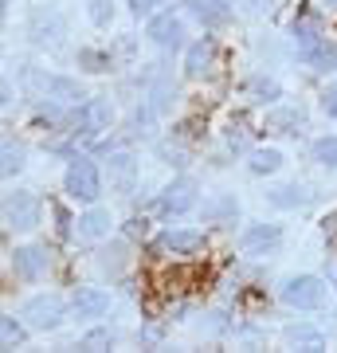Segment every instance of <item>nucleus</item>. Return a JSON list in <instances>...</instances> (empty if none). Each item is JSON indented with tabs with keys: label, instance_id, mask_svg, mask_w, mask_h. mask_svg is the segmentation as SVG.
Masks as SVG:
<instances>
[{
	"label": "nucleus",
	"instance_id": "nucleus-18",
	"mask_svg": "<svg viewBox=\"0 0 337 353\" xmlns=\"http://www.w3.org/2000/svg\"><path fill=\"white\" fill-rule=\"evenodd\" d=\"M283 338H287V345H294V350H314V353L325 350L322 330H314V326H287Z\"/></svg>",
	"mask_w": 337,
	"mask_h": 353
},
{
	"label": "nucleus",
	"instance_id": "nucleus-29",
	"mask_svg": "<svg viewBox=\"0 0 337 353\" xmlns=\"http://www.w3.org/2000/svg\"><path fill=\"white\" fill-rule=\"evenodd\" d=\"M99 267H102V271H114V275H118V271L125 267V243L102 248V252H99Z\"/></svg>",
	"mask_w": 337,
	"mask_h": 353
},
{
	"label": "nucleus",
	"instance_id": "nucleus-26",
	"mask_svg": "<svg viewBox=\"0 0 337 353\" xmlns=\"http://www.w3.org/2000/svg\"><path fill=\"white\" fill-rule=\"evenodd\" d=\"M310 153H314V161L318 165H325V169H337V138H318L310 145Z\"/></svg>",
	"mask_w": 337,
	"mask_h": 353
},
{
	"label": "nucleus",
	"instance_id": "nucleus-20",
	"mask_svg": "<svg viewBox=\"0 0 337 353\" xmlns=\"http://www.w3.org/2000/svg\"><path fill=\"white\" fill-rule=\"evenodd\" d=\"M267 201L275 204V208H302V204H310V189H302V185H283V189H271L267 192Z\"/></svg>",
	"mask_w": 337,
	"mask_h": 353
},
{
	"label": "nucleus",
	"instance_id": "nucleus-2",
	"mask_svg": "<svg viewBox=\"0 0 337 353\" xmlns=\"http://www.w3.org/2000/svg\"><path fill=\"white\" fill-rule=\"evenodd\" d=\"M278 299L290 306V310H318L325 306V283L318 275H294L283 283Z\"/></svg>",
	"mask_w": 337,
	"mask_h": 353
},
{
	"label": "nucleus",
	"instance_id": "nucleus-12",
	"mask_svg": "<svg viewBox=\"0 0 337 353\" xmlns=\"http://www.w3.org/2000/svg\"><path fill=\"white\" fill-rule=\"evenodd\" d=\"M32 83H36V87H43V94H48L51 102H79V99H87V94H83V87H79L75 79H63V75H36V71H32Z\"/></svg>",
	"mask_w": 337,
	"mask_h": 353
},
{
	"label": "nucleus",
	"instance_id": "nucleus-32",
	"mask_svg": "<svg viewBox=\"0 0 337 353\" xmlns=\"http://www.w3.org/2000/svg\"><path fill=\"white\" fill-rule=\"evenodd\" d=\"M153 94H157V99H153V106H157V110H169V99H173V87H169V79H157V87H153Z\"/></svg>",
	"mask_w": 337,
	"mask_h": 353
},
{
	"label": "nucleus",
	"instance_id": "nucleus-23",
	"mask_svg": "<svg viewBox=\"0 0 337 353\" xmlns=\"http://www.w3.org/2000/svg\"><path fill=\"white\" fill-rule=\"evenodd\" d=\"M267 126L275 130V134H298V130L306 126V114L302 110H275L267 118Z\"/></svg>",
	"mask_w": 337,
	"mask_h": 353
},
{
	"label": "nucleus",
	"instance_id": "nucleus-11",
	"mask_svg": "<svg viewBox=\"0 0 337 353\" xmlns=\"http://www.w3.org/2000/svg\"><path fill=\"white\" fill-rule=\"evenodd\" d=\"M12 267H16V279H24V283H39L43 271H48V252H43V248H16V252H12Z\"/></svg>",
	"mask_w": 337,
	"mask_h": 353
},
{
	"label": "nucleus",
	"instance_id": "nucleus-5",
	"mask_svg": "<svg viewBox=\"0 0 337 353\" xmlns=\"http://www.w3.org/2000/svg\"><path fill=\"white\" fill-rule=\"evenodd\" d=\"M4 224L16 232H32L39 224V201L32 192H4Z\"/></svg>",
	"mask_w": 337,
	"mask_h": 353
},
{
	"label": "nucleus",
	"instance_id": "nucleus-33",
	"mask_svg": "<svg viewBox=\"0 0 337 353\" xmlns=\"http://www.w3.org/2000/svg\"><path fill=\"white\" fill-rule=\"evenodd\" d=\"M125 4H130V12L138 16V20H141V16L150 20V16H153V8H157V0H125Z\"/></svg>",
	"mask_w": 337,
	"mask_h": 353
},
{
	"label": "nucleus",
	"instance_id": "nucleus-15",
	"mask_svg": "<svg viewBox=\"0 0 337 353\" xmlns=\"http://www.w3.org/2000/svg\"><path fill=\"white\" fill-rule=\"evenodd\" d=\"M188 12L196 16L204 28H224L232 20V8L224 0H188Z\"/></svg>",
	"mask_w": 337,
	"mask_h": 353
},
{
	"label": "nucleus",
	"instance_id": "nucleus-9",
	"mask_svg": "<svg viewBox=\"0 0 337 353\" xmlns=\"http://www.w3.org/2000/svg\"><path fill=\"white\" fill-rule=\"evenodd\" d=\"M200 216H204V224L232 228L239 220V201L232 196V192H212V196L204 201V208H200Z\"/></svg>",
	"mask_w": 337,
	"mask_h": 353
},
{
	"label": "nucleus",
	"instance_id": "nucleus-3",
	"mask_svg": "<svg viewBox=\"0 0 337 353\" xmlns=\"http://www.w3.org/2000/svg\"><path fill=\"white\" fill-rule=\"evenodd\" d=\"M28 36H32V43L36 48H59V39L67 36V20H63L59 8H43L39 4L36 12H32V20H28Z\"/></svg>",
	"mask_w": 337,
	"mask_h": 353
},
{
	"label": "nucleus",
	"instance_id": "nucleus-13",
	"mask_svg": "<svg viewBox=\"0 0 337 353\" xmlns=\"http://www.w3.org/2000/svg\"><path fill=\"white\" fill-rule=\"evenodd\" d=\"M71 306H75L79 318H102L106 310H110V294L99 287H79L75 299H71Z\"/></svg>",
	"mask_w": 337,
	"mask_h": 353
},
{
	"label": "nucleus",
	"instance_id": "nucleus-25",
	"mask_svg": "<svg viewBox=\"0 0 337 353\" xmlns=\"http://www.w3.org/2000/svg\"><path fill=\"white\" fill-rule=\"evenodd\" d=\"M247 90L255 94V102H275V99H283V87H278L275 79H263V75L251 79Z\"/></svg>",
	"mask_w": 337,
	"mask_h": 353
},
{
	"label": "nucleus",
	"instance_id": "nucleus-22",
	"mask_svg": "<svg viewBox=\"0 0 337 353\" xmlns=\"http://www.w3.org/2000/svg\"><path fill=\"white\" fill-rule=\"evenodd\" d=\"M247 169H251L255 176L278 173V169H283V153H278V150H251V161H247Z\"/></svg>",
	"mask_w": 337,
	"mask_h": 353
},
{
	"label": "nucleus",
	"instance_id": "nucleus-8",
	"mask_svg": "<svg viewBox=\"0 0 337 353\" xmlns=\"http://www.w3.org/2000/svg\"><path fill=\"white\" fill-rule=\"evenodd\" d=\"M283 243V228L278 224H251L239 236V252L243 255H271Z\"/></svg>",
	"mask_w": 337,
	"mask_h": 353
},
{
	"label": "nucleus",
	"instance_id": "nucleus-1",
	"mask_svg": "<svg viewBox=\"0 0 337 353\" xmlns=\"http://www.w3.org/2000/svg\"><path fill=\"white\" fill-rule=\"evenodd\" d=\"M63 189L71 201H83V204H94L102 196V176L94 169L90 157H75V161L67 165V176H63Z\"/></svg>",
	"mask_w": 337,
	"mask_h": 353
},
{
	"label": "nucleus",
	"instance_id": "nucleus-35",
	"mask_svg": "<svg viewBox=\"0 0 337 353\" xmlns=\"http://www.w3.org/2000/svg\"><path fill=\"white\" fill-rule=\"evenodd\" d=\"M227 145H232V150H247V138H243V134L232 126V134H227Z\"/></svg>",
	"mask_w": 337,
	"mask_h": 353
},
{
	"label": "nucleus",
	"instance_id": "nucleus-36",
	"mask_svg": "<svg viewBox=\"0 0 337 353\" xmlns=\"http://www.w3.org/2000/svg\"><path fill=\"white\" fill-rule=\"evenodd\" d=\"M329 4H337V0H329Z\"/></svg>",
	"mask_w": 337,
	"mask_h": 353
},
{
	"label": "nucleus",
	"instance_id": "nucleus-27",
	"mask_svg": "<svg viewBox=\"0 0 337 353\" xmlns=\"http://www.w3.org/2000/svg\"><path fill=\"white\" fill-rule=\"evenodd\" d=\"M20 341H24V326H20L12 314H4L0 318V345H4V350H16Z\"/></svg>",
	"mask_w": 337,
	"mask_h": 353
},
{
	"label": "nucleus",
	"instance_id": "nucleus-14",
	"mask_svg": "<svg viewBox=\"0 0 337 353\" xmlns=\"http://www.w3.org/2000/svg\"><path fill=\"white\" fill-rule=\"evenodd\" d=\"M298 59L306 67H314V71H334L337 67V48L329 43V39H314V43H306V48H298Z\"/></svg>",
	"mask_w": 337,
	"mask_h": 353
},
{
	"label": "nucleus",
	"instance_id": "nucleus-7",
	"mask_svg": "<svg viewBox=\"0 0 337 353\" xmlns=\"http://www.w3.org/2000/svg\"><path fill=\"white\" fill-rule=\"evenodd\" d=\"M110 122H114V110H110V102H106V99H87V102H79V118H75L79 134H87V138H99L102 130H110Z\"/></svg>",
	"mask_w": 337,
	"mask_h": 353
},
{
	"label": "nucleus",
	"instance_id": "nucleus-30",
	"mask_svg": "<svg viewBox=\"0 0 337 353\" xmlns=\"http://www.w3.org/2000/svg\"><path fill=\"white\" fill-rule=\"evenodd\" d=\"M110 345H114V330H106V326L90 330V334L79 338V350H110Z\"/></svg>",
	"mask_w": 337,
	"mask_h": 353
},
{
	"label": "nucleus",
	"instance_id": "nucleus-4",
	"mask_svg": "<svg viewBox=\"0 0 337 353\" xmlns=\"http://www.w3.org/2000/svg\"><path fill=\"white\" fill-rule=\"evenodd\" d=\"M24 322L32 330H55L63 326V318H67V306H63L59 294H36V299H28L24 303Z\"/></svg>",
	"mask_w": 337,
	"mask_h": 353
},
{
	"label": "nucleus",
	"instance_id": "nucleus-37",
	"mask_svg": "<svg viewBox=\"0 0 337 353\" xmlns=\"http://www.w3.org/2000/svg\"><path fill=\"white\" fill-rule=\"evenodd\" d=\"M4 4H8V0H4Z\"/></svg>",
	"mask_w": 337,
	"mask_h": 353
},
{
	"label": "nucleus",
	"instance_id": "nucleus-6",
	"mask_svg": "<svg viewBox=\"0 0 337 353\" xmlns=\"http://www.w3.org/2000/svg\"><path fill=\"white\" fill-rule=\"evenodd\" d=\"M196 192H200V185L192 181V176H176L173 185L157 196L153 208H157L161 216H181V212H188V208L196 204Z\"/></svg>",
	"mask_w": 337,
	"mask_h": 353
},
{
	"label": "nucleus",
	"instance_id": "nucleus-31",
	"mask_svg": "<svg viewBox=\"0 0 337 353\" xmlns=\"http://www.w3.org/2000/svg\"><path fill=\"white\" fill-rule=\"evenodd\" d=\"M90 20H94L99 28H106L114 20V4L110 0H90Z\"/></svg>",
	"mask_w": 337,
	"mask_h": 353
},
{
	"label": "nucleus",
	"instance_id": "nucleus-24",
	"mask_svg": "<svg viewBox=\"0 0 337 353\" xmlns=\"http://www.w3.org/2000/svg\"><path fill=\"white\" fill-rule=\"evenodd\" d=\"M20 169H24V145H20V141H12V138H4V161H0V173L16 176Z\"/></svg>",
	"mask_w": 337,
	"mask_h": 353
},
{
	"label": "nucleus",
	"instance_id": "nucleus-16",
	"mask_svg": "<svg viewBox=\"0 0 337 353\" xmlns=\"http://www.w3.org/2000/svg\"><path fill=\"white\" fill-rule=\"evenodd\" d=\"M134 181H138V161H134V153H114L110 157V185L118 192H134Z\"/></svg>",
	"mask_w": 337,
	"mask_h": 353
},
{
	"label": "nucleus",
	"instance_id": "nucleus-21",
	"mask_svg": "<svg viewBox=\"0 0 337 353\" xmlns=\"http://www.w3.org/2000/svg\"><path fill=\"white\" fill-rule=\"evenodd\" d=\"M200 243H204L200 232H169V236H161V248L173 255H192L200 252Z\"/></svg>",
	"mask_w": 337,
	"mask_h": 353
},
{
	"label": "nucleus",
	"instance_id": "nucleus-34",
	"mask_svg": "<svg viewBox=\"0 0 337 353\" xmlns=\"http://www.w3.org/2000/svg\"><path fill=\"white\" fill-rule=\"evenodd\" d=\"M322 110L329 114V118H337V87H329V90L322 94Z\"/></svg>",
	"mask_w": 337,
	"mask_h": 353
},
{
	"label": "nucleus",
	"instance_id": "nucleus-17",
	"mask_svg": "<svg viewBox=\"0 0 337 353\" xmlns=\"http://www.w3.org/2000/svg\"><path fill=\"white\" fill-rule=\"evenodd\" d=\"M212 59H216V43L212 39H196V43L188 48V55H185V75L200 79L208 67H212Z\"/></svg>",
	"mask_w": 337,
	"mask_h": 353
},
{
	"label": "nucleus",
	"instance_id": "nucleus-28",
	"mask_svg": "<svg viewBox=\"0 0 337 353\" xmlns=\"http://www.w3.org/2000/svg\"><path fill=\"white\" fill-rule=\"evenodd\" d=\"M79 67H87V71L102 75V71H110V55H106V51H94V48H83L79 51Z\"/></svg>",
	"mask_w": 337,
	"mask_h": 353
},
{
	"label": "nucleus",
	"instance_id": "nucleus-10",
	"mask_svg": "<svg viewBox=\"0 0 337 353\" xmlns=\"http://www.w3.org/2000/svg\"><path fill=\"white\" fill-rule=\"evenodd\" d=\"M145 36H150L157 48H181L185 28H181V20H176L173 12H153L150 24H145Z\"/></svg>",
	"mask_w": 337,
	"mask_h": 353
},
{
	"label": "nucleus",
	"instance_id": "nucleus-19",
	"mask_svg": "<svg viewBox=\"0 0 337 353\" xmlns=\"http://www.w3.org/2000/svg\"><path fill=\"white\" fill-rule=\"evenodd\" d=\"M79 236H87V240L110 236V212L106 208H90L87 216H79Z\"/></svg>",
	"mask_w": 337,
	"mask_h": 353
}]
</instances>
